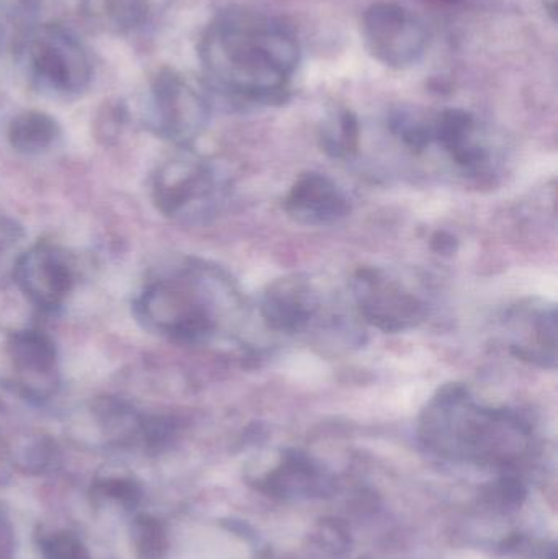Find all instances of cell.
<instances>
[{
    "instance_id": "cell-1",
    "label": "cell",
    "mask_w": 558,
    "mask_h": 559,
    "mask_svg": "<svg viewBox=\"0 0 558 559\" xmlns=\"http://www.w3.org/2000/svg\"><path fill=\"white\" fill-rule=\"evenodd\" d=\"M199 56L210 87L222 97L281 104L300 64V45L277 16L229 7L206 26Z\"/></svg>"
},
{
    "instance_id": "cell-2",
    "label": "cell",
    "mask_w": 558,
    "mask_h": 559,
    "mask_svg": "<svg viewBox=\"0 0 558 559\" xmlns=\"http://www.w3.org/2000/svg\"><path fill=\"white\" fill-rule=\"evenodd\" d=\"M242 309L241 295L225 272L193 261L147 283L134 301L144 329L186 345L209 344L225 334Z\"/></svg>"
},
{
    "instance_id": "cell-3",
    "label": "cell",
    "mask_w": 558,
    "mask_h": 559,
    "mask_svg": "<svg viewBox=\"0 0 558 559\" xmlns=\"http://www.w3.org/2000/svg\"><path fill=\"white\" fill-rule=\"evenodd\" d=\"M530 436L521 417L482 406L462 384L439 390L422 416L423 440L442 455L507 462L527 449Z\"/></svg>"
},
{
    "instance_id": "cell-4",
    "label": "cell",
    "mask_w": 558,
    "mask_h": 559,
    "mask_svg": "<svg viewBox=\"0 0 558 559\" xmlns=\"http://www.w3.org/2000/svg\"><path fill=\"white\" fill-rule=\"evenodd\" d=\"M23 64L41 91L74 97L91 85L94 64L81 39L64 26L45 23L22 41Z\"/></svg>"
},
{
    "instance_id": "cell-5",
    "label": "cell",
    "mask_w": 558,
    "mask_h": 559,
    "mask_svg": "<svg viewBox=\"0 0 558 559\" xmlns=\"http://www.w3.org/2000/svg\"><path fill=\"white\" fill-rule=\"evenodd\" d=\"M151 193L154 205L167 218L199 223L218 212L226 186L218 170L202 157L180 156L157 169Z\"/></svg>"
},
{
    "instance_id": "cell-6",
    "label": "cell",
    "mask_w": 558,
    "mask_h": 559,
    "mask_svg": "<svg viewBox=\"0 0 558 559\" xmlns=\"http://www.w3.org/2000/svg\"><path fill=\"white\" fill-rule=\"evenodd\" d=\"M210 102L173 69H163L151 82L144 105V123L157 138L190 144L209 127Z\"/></svg>"
},
{
    "instance_id": "cell-7",
    "label": "cell",
    "mask_w": 558,
    "mask_h": 559,
    "mask_svg": "<svg viewBox=\"0 0 558 559\" xmlns=\"http://www.w3.org/2000/svg\"><path fill=\"white\" fill-rule=\"evenodd\" d=\"M367 51L392 69H406L422 61L428 48V32L418 16L392 2H377L363 16Z\"/></svg>"
},
{
    "instance_id": "cell-8",
    "label": "cell",
    "mask_w": 558,
    "mask_h": 559,
    "mask_svg": "<svg viewBox=\"0 0 558 559\" xmlns=\"http://www.w3.org/2000/svg\"><path fill=\"white\" fill-rule=\"evenodd\" d=\"M353 292L360 316L383 332L408 331L428 312L419 295L380 269H360L354 275Z\"/></svg>"
},
{
    "instance_id": "cell-9",
    "label": "cell",
    "mask_w": 558,
    "mask_h": 559,
    "mask_svg": "<svg viewBox=\"0 0 558 559\" xmlns=\"http://www.w3.org/2000/svg\"><path fill=\"white\" fill-rule=\"evenodd\" d=\"M12 277L26 301L46 312L64 305L75 282L71 259L51 242H38L20 252Z\"/></svg>"
},
{
    "instance_id": "cell-10",
    "label": "cell",
    "mask_w": 558,
    "mask_h": 559,
    "mask_svg": "<svg viewBox=\"0 0 558 559\" xmlns=\"http://www.w3.org/2000/svg\"><path fill=\"white\" fill-rule=\"evenodd\" d=\"M7 355L19 391L33 397H48L58 391L61 370L55 342L45 332L22 329L10 334Z\"/></svg>"
},
{
    "instance_id": "cell-11",
    "label": "cell",
    "mask_w": 558,
    "mask_h": 559,
    "mask_svg": "<svg viewBox=\"0 0 558 559\" xmlns=\"http://www.w3.org/2000/svg\"><path fill=\"white\" fill-rule=\"evenodd\" d=\"M507 337L514 357L554 370L558 345L556 306L536 301L514 306L508 312Z\"/></svg>"
},
{
    "instance_id": "cell-12",
    "label": "cell",
    "mask_w": 558,
    "mask_h": 559,
    "mask_svg": "<svg viewBox=\"0 0 558 559\" xmlns=\"http://www.w3.org/2000/svg\"><path fill=\"white\" fill-rule=\"evenodd\" d=\"M320 308V295L313 283L294 275L277 280L265 289L261 312L269 328L285 334H297L310 328Z\"/></svg>"
},
{
    "instance_id": "cell-13",
    "label": "cell",
    "mask_w": 558,
    "mask_h": 559,
    "mask_svg": "<svg viewBox=\"0 0 558 559\" xmlns=\"http://www.w3.org/2000/svg\"><path fill=\"white\" fill-rule=\"evenodd\" d=\"M285 212L304 225H331L349 215V200L321 174H305L285 199Z\"/></svg>"
},
{
    "instance_id": "cell-14",
    "label": "cell",
    "mask_w": 558,
    "mask_h": 559,
    "mask_svg": "<svg viewBox=\"0 0 558 559\" xmlns=\"http://www.w3.org/2000/svg\"><path fill=\"white\" fill-rule=\"evenodd\" d=\"M432 140L438 141L459 166L477 169L487 160V150L478 140L474 115L461 108H449L432 124Z\"/></svg>"
},
{
    "instance_id": "cell-15",
    "label": "cell",
    "mask_w": 558,
    "mask_h": 559,
    "mask_svg": "<svg viewBox=\"0 0 558 559\" xmlns=\"http://www.w3.org/2000/svg\"><path fill=\"white\" fill-rule=\"evenodd\" d=\"M61 138V127L51 115L39 110L22 111L7 128V140L23 156H39L51 150Z\"/></svg>"
},
{
    "instance_id": "cell-16",
    "label": "cell",
    "mask_w": 558,
    "mask_h": 559,
    "mask_svg": "<svg viewBox=\"0 0 558 559\" xmlns=\"http://www.w3.org/2000/svg\"><path fill=\"white\" fill-rule=\"evenodd\" d=\"M360 130L356 115L347 108H334L321 124L320 143L331 157H349L359 147Z\"/></svg>"
},
{
    "instance_id": "cell-17",
    "label": "cell",
    "mask_w": 558,
    "mask_h": 559,
    "mask_svg": "<svg viewBox=\"0 0 558 559\" xmlns=\"http://www.w3.org/2000/svg\"><path fill=\"white\" fill-rule=\"evenodd\" d=\"M105 9L115 23L124 29H141L150 25L169 0H104Z\"/></svg>"
},
{
    "instance_id": "cell-18",
    "label": "cell",
    "mask_w": 558,
    "mask_h": 559,
    "mask_svg": "<svg viewBox=\"0 0 558 559\" xmlns=\"http://www.w3.org/2000/svg\"><path fill=\"white\" fill-rule=\"evenodd\" d=\"M393 133L399 134L413 150H425L432 141V127L412 111H396L390 121Z\"/></svg>"
},
{
    "instance_id": "cell-19",
    "label": "cell",
    "mask_w": 558,
    "mask_h": 559,
    "mask_svg": "<svg viewBox=\"0 0 558 559\" xmlns=\"http://www.w3.org/2000/svg\"><path fill=\"white\" fill-rule=\"evenodd\" d=\"M23 239H25V231L22 225L12 216L0 212V269L7 267L9 262L13 267V262L22 252L20 246Z\"/></svg>"
},
{
    "instance_id": "cell-20",
    "label": "cell",
    "mask_w": 558,
    "mask_h": 559,
    "mask_svg": "<svg viewBox=\"0 0 558 559\" xmlns=\"http://www.w3.org/2000/svg\"><path fill=\"white\" fill-rule=\"evenodd\" d=\"M7 41H9V33H7L5 22L3 16H0V52L5 48Z\"/></svg>"
}]
</instances>
